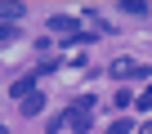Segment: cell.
I'll list each match as a JSON object with an SVG mask.
<instances>
[{
    "label": "cell",
    "mask_w": 152,
    "mask_h": 134,
    "mask_svg": "<svg viewBox=\"0 0 152 134\" xmlns=\"http://www.w3.org/2000/svg\"><path fill=\"white\" fill-rule=\"evenodd\" d=\"M112 76H116V81H148V67H143V63L116 58V63H112Z\"/></svg>",
    "instance_id": "obj_1"
},
{
    "label": "cell",
    "mask_w": 152,
    "mask_h": 134,
    "mask_svg": "<svg viewBox=\"0 0 152 134\" xmlns=\"http://www.w3.org/2000/svg\"><path fill=\"white\" fill-rule=\"evenodd\" d=\"M49 31H58V36H81V18H72V14H54L49 18Z\"/></svg>",
    "instance_id": "obj_2"
},
{
    "label": "cell",
    "mask_w": 152,
    "mask_h": 134,
    "mask_svg": "<svg viewBox=\"0 0 152 134\" xmlns=\"http://www.w3.org/2000/svg\"><path fill=\"white\" fill-rule=\"evenodd\" d=\"M63 125H67L72 134H90V112H81V107H72V112L63 116Z\"/></svg>",
    "instance_id": "obj_3"
},
{
    "label": "cell",
    "mask_w": 152,
    "mask_h": 134,
    "mask_svg": "<svg viewBox=\"0 0 152 134\" xmlns=\"http://www.w3.org/2000/svg\"><path fill=\"white\" fill-rule=\"evenodd\" d=\"M9 94H14V98H31V94H36V76H23V81H14V85H9Z\"/></svg>",
    "instance_id": "obj_4"
},
{
    "label": "cell",
    "mask_w": 152,
    "mask_h": 134,
    "mask_svg": "<svg viewBox=\"0 0 152 134\" xmlns=\"http://www.w3.org/2000/svg\"><path fill=\"white\" fill-rule=\"evenodd\" d=\"M40 112H45V94L36 90L31 98H23V116H40Z\"/></svg>",
    "instance_id": "obj_5"
},
{
    "label": "cell",
    "mask_w": 152,
    "mask_h": 134,
    "mask_svg": "<svg viewBox=\"0 0 152 134\" xmlns=\"http://www.w3.org/2000/svg\"><path fill=\"white\" fill-rule=\"evenodd\" d=\"M27 14V5H0V18H5V23H18Z\"/></svg>",
    "instance_id": "obj_6"
},
{
    "label": "cell",
    "mask_w": 152,
    "mask_h": 134,
    "mask_svg": "<svg viewBox=\"0 0 152 134\" xmlns=\"http://www.w3.org/2000/svg\"><path fill=\"white\" fill-rule=\"evenodd\" d=\"M121 14H134V18H143V14H148V5H143V0H121Z\"/></svg>",
    "instance_id": "obj_7"
},
{
    "label": "cell",
    "mask_w": 152,
    "mask_h": 134,
    "mask_svg": "<svg viewBox=\"0 0 152 134\" xmlns=\"http://www.w3.org/2000/svg\"><path fill=\"white\" fill-rule=\"evenodd\" d=\"M14 36H18V23H0V45H9Z\"/></svg>",
    "instance_id": "obj_8"
},
{
    "label": "cell",
    "mask_w": 152,
    "mask_h": 134,
    "mask_svg": "<svg viewBox=\"0 0 152 134\" xmlns=\"http://www.w3.org/2000/svg\"><path fill=\"white\" fill-rule=\"evenodd\" d=\"M130 130H134V121H125V116H116V121H112V134H130Z\"/></svg>",
    "instance_id": "obj_9"
},
{
    "label": "cell",
    "mask_w": 152,
    "mask_h": 134,
    "mask_svg": "<svg viewBox=\"0 0 152 134\" xmlns=\"http://www.w3.org/2000/svg\"><path fill=\"white\" fill-rule=\"evenodd\" d=\"M139 107H152V90H148V94H143V98H139Z\"/></svg>",
    "instance_id": "obj_10"
},
{
    "label": "cell",
    "mask_w": 152,
    "mask_h": 134,
    "mask_svg": "<svg viewBox=\"0 0 152 134\" xmlns=\"http://www.w3.org/2000/svg\"><path fill=\"white\" fill-rule=\"evenodd\" d=\"M143 134H152V121H143Z\"/></svg>",
    "instance_id": "obj_11"
},
{
    "label": "cell",
    "mask_w": 152,
    "mask_h": 134,
    "mask_svg": "<svg viewBox=\"0 0 152 134\" xmlns=\"http://www.w3.org/2000/svg\"><path fill=\"white\" fill-rule=\"evenodd\" d=\"M0 134H9V130H5V125H0Z\"/></svg>",
    "instance_id": "obj_12"
}]
</instances>
